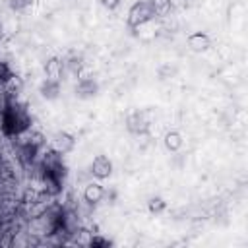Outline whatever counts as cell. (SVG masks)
I'll return each instance as SVG.
<instances>
[{"label":"cell","instance_id":"obj_5","mask_svg":"<svg viewBox=\"0 0 248 248\" xmlns=\"http://www.w3.org/2000/svg\"><path fill=\"white\" fill-rule=\"evenodd\" d=\"M89 169H91L89 172H91L95 178L105 180V178H108L110 172H112V163H110V159H108L107 155H97V157L93 159V163H91Z\"/></svg>","mask_w":248,"mask_h":248},{"label":"cell","instance_id":"obj_13","mask_svg":"<svg viewBox=\"0 0 248 248\" xmlns=\"http://www.w3.org/2000/svg\"><path fill=\"white\" fill-rule=\"evenodd\" d=\"M64 66L72 72V74H79L81 68H83V58L79 54H70V58L64 62Z\"/></svg>","mask_w":248,"mask_h":248},{"label":"cell","instance_id":"obj_2","mask_svg":"<svg viewBox=\"0 0 248 248\" xmlns=\"http://www.w3.org/2000/svg\"><path fill=\"white\" fill-rule=\"evenodd\" d=\"M153 17H155V14L147 0H140L128 10V25L130 27H141V25L149 23Z\"/></svg>","mask_w":248,"mask_h":248},{"label":"cell","instance_id":"obj_11","mask_svg":"<svg viewBox=\"0 0 248 248\" xmlns=\"http://www.w3.org/2000/svg\"><path fill=\"white\" fill-rule=\"evenodd\" d=\"M153 8V14L159 16V17H167L170 14V0H147Z\"/></svg>","mask_w":248,"mask_h":248},{"label":"cell","instance_id":"obj_14","mask_svg":"<svg viewBox=\"0 0 248 248\" xmlns=\"http://www.w3.org/2000/svg\"><path fill=\"white\" fill-rule=\"evenodd\" d=\"M12 76H14V72H12L10 64L4 62V60H0V85H4Z\"/></svg>","mask_w":248,"mask_h":248},{"label":"cell","instance_id":"obj_4","mask_svg":"<svg viewBox=\"0 0 248 248\" xmlns=\"http://www.w3.org/2000/svg\"><path fill=\"white\" fill-rule=\"evenodd\" d=\"M126 128L132 132V134H145L149 130V118H147V112L143 110H136L132 112L128 118H126Z\"/></svg>","mask_w":248,"mask_h":248},{"label":"cell","instance_id":"obj_20","mask_svg":"<svg viewBox=\"0 0 248 248\" xmlns=\"http://www.w3.org/2000/svg\"><path fill=\"white\" fill-rule=\"evenodd\" d=\"M2 37H4V23L0 21V41H2Z\"/></svg>","mask_w":248,"mask_h":248},{"label":"cell","instance_id":"obj_7","mask_svg":"<svg viewBox=\"0 0 248 248\" xmlns=\"http://www.w3.org/2000/svg\"><path fill=\"white\" fill-rule=\"evenodd\" d=\"M188 46L194 52H203V50H207L211 46V41H209V37L205 33H192L188 37Z\"/></svg>","mask_w":248,"mask_h":248},{"label":"cell","instance_id":"obj_17","mask_svg":"<svg viewBox=\"0 0 248 248\" xmlns=\"http://www.w3.org/2000/svg\"><path fill=\"white\" fill-rule=\"evenodd\" d=\"M87 244H89V246H110V242H108L107 238H101V236H93V238H89Z\"/></svg>","mask_w":248,"mask_h":248},{"label":"cell","instance_id":"obj_3","mask_svg":"<svg viewBox=\"0 0 248 248\" xmlns=\"http://www.w3.org/2000/svg\"><path fill=\"white\" fill-rule=\"evenodd\" d=\"M74 145H76V140H74V136H70L68 132H56V134H52V138L48 140V147L54 149V151L60 153V155L70 153V151L74 149Z\"/></svg>","mask_w":248,"mask_h":248},{"label":"cell","instance_id":"obj_1","mask_svg":"<svg viewBox=\"0 0 248 248\" xmlns=\"http://www.w3.org/2000/svg\"><path fill=\"white\" fill-rule=\"evenodd\" d=\"M0 130L4 138H17L31 130V114L25 103H21L17 97H12L6 105V108L0 114Z\"/></svg>","mask_w":248,"mask_h":248},{"label":"cell","instance_id":"obj_18","mask_svg":"<svg viewBox=\"0 0 248 248\" xmlns=\"http://www.w3.org/2000/svg\"><path fill=\"white\" fill-rule=\"evenodd\" d=\"M188 0H170V8H186Z\"/></svg>","mask_w":248,"mask_h":248},{"label":"cell","instance_id":"obj_6","mask_svg":"<svg viewBox=\"0 0 248 248\" xmlns=\"http://www.w3.org/2000/svg\"><path fill=\"white\" fill-rule=\"evenodd\" d=\"M105 198V188L99 184V182H89L85 188H83V200L87 203H99L101 200Z\"/></svg>","mask_w":248,"mask_h":248},{"label":"cell","instance_id":"obj_12","mask_svg":"<svg viewBox=\"0 0 248 248\" xmlns=\"http://www.w3.org/2000/svg\"><path fill=\"white\" fill-rule=\"evenodd\" d=\"M165 147L169 149V151H178L180 147H182V136L178 134V132H167L165 134Z\"/></svg>","mask_w":248,"mask_h":248},{"label":"cell","instance_id":"obj_9","mask_svg":"<svg viewBox=\"0 0 248 248\" xmlns=\"http://www.w3.org/2000/svg\"><path fill=\"white\" fill-rule=\"evenodd\" d=\"M39 91H41V95H43L45 99L52 101V99H56V97H58V93H60V81H54V79L45 78V81L41 83Z\"/></svg>","mask_w":248,"mask_h":248},{"label":"cell","instance_id":"obj_8","mask_svg":"<svg viewBox=\"0 0 248 248\" xmlns=\"http://www.w3.org/2000/svg\"><path fill=\"white\" fill-rule=\"evenodd\" d=\"M62 70H64V60H60V58H56V56L50 58V60H46V64H45V74H46L48 79L60 81Z\"/></svg>","mask_w":248,"mask_h":248},{"label":"cell","instance_id":"obj_15","mask_svg":"<svg viewBox=\"0 0 248 248\" xmlns=\"http://www.w3.org/2000/svg\"><path fill=\"white\" fill-rule=\"evenodd\" d=\"M165 209V202L161 200V198H153L151 202H149V211L151 213H159V211H163Z\"/></svg>","mask_w":248,"mask_h":248},{"label":"cell","instance_id":"obj_10","mask_svg":"<svg viewBox=\"0 0 248 248\" xmlns=\"http://www.w3.org/2000/svg\"><path fill=\"white\" fill-rule=\"evenodd\" d=\"M76 91H78L79 97H91L97 91V83L93 79H89V78H81L79 83H78V87H76Z\"/></svg>","mask_w":248,"mask_h":248},{"label":"cell","instance_id":"obj_16","mask_svg":"<svg viewBox=\"0 0 248 248\" xmlns=\"http://www.w3.org/2000/svg\"><path fill=\"white\" fill-rule=\"evenodd\" d=\"M8 2H10V8L16 12H21L31 4V0H8Z\"/></svg>","mask_w":248,"mask_h":248},{"label":"cell","instance_id":"obj_19","mask_svg":"<svg viewBox=\"0 0 248 248\" xmlns=\"http://www.w3.org/2000/svg\"><path fill=\"white\" fill-rule=\"evenodd\" d=\"M101 2H103V4H105L108 10H114V8L120 4V0H101Z\"/></svg>","mask_w":248,"mask_h":248}]
</instances>
